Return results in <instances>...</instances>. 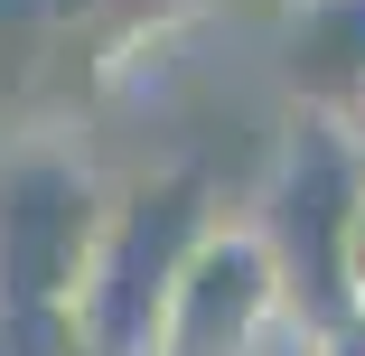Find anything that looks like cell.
I'll list each match as a JSON object with an SVG mask.
<instances>
[{"instance_id":"6da1fadb","label":"cell","mask_w":365,"mask_h":356,"mask_svg":"<svg viewBox=\"0 0 365 356\" xmlns=\"http://www.w3.org/2000/svg\"><path fill=\"white\" fill-rule=\"evenodd\" d=\"M272 319H290V281L272 263V244L225 235L197 244V263L178 272V300L160 328V356H253L272 337Z\"/></svg>"}]
</instances>
